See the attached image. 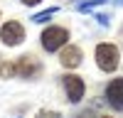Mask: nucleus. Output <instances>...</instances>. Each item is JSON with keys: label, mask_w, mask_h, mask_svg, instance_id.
Wrapping results in <instances>:
<instances>
[{"label": "nucleus", "mask_w": 123, "mask_h": 118, "mask_svg": "<svg viewBox=\"0 0 123 118\" xmlns=\"http://www.w3.org/2000/svg\"><path fill=\"white\" fill-rule=\"evenodd\" d=\"M116 3H123V0H116Z\"/></svg>", "instance_id": "nucleus-11"}, {"label": "nucleus", "mask_w": 123, "mask_h": 118, "mask_svg": "<svg viewBox=\"0 0 123 118\" xmlns=\"http://www.w3.org/2000/svg\"><path fill=\"white\" fill-rule=\"evenodd\" d=\"M59 62H62V66H67V69L79 66L81 64V49L79 47H67L64 52H62V57H59Z\"/></svg>", "instance_id": "nucleus-6"}, {"label": "nucleus", "mask_w": 123, "mask_h": 118, "mask_svg": "<svg viewBox=\"0 0 123 118\" xmlns=\"http://www.w3.org/2000/svg\"><path fill=\"white\" fill-rule=\"evenodd\" d=\"M96 64L104 71H113L118 66V49L113 44H98L96 47Z\"/></svg>", "instance_id": "nucleus-2"}, {"label": "nucleus", "mask_w": 123, "mask_h": 118, "mask_svg": "<svg viewBox=\"0 0 123 118\" xmlns=\"http://www.w3.org/2000/svg\"><path fill=\"white\" fill-rule=\"evenodd\" d=\"M37 118H62V116H59L57 111H39Z\"/></svg>", "instance_id": "nucleus-8"}, {"label": "nucleus", "mask_w": 123, "mask_h": 118, "mask_svg": "<svg viewBox=\"0 0 123 118\" xmlns=\"http://www.w3.org/2000/svg\"><path fill=\"white\" fill-rule=\"evenodd\" d=\"M69 39V32L64 27H47L42 32V47L47 49V52H57L59 47H64Z\"/></svg>", "instance_id": "nucleus-1"}, {"label": "nucleus", "mask_w": 123, "mask_h": 118, "mask_svg": "<svg viewBox=\"0 0 123 118\" xmlns=\"http://www.w3.org/2000/svg\"><path fill=\"white\" fill-rule=\"evenodd\" d=\"M79 118H94V116H91V111H86V113H81Z\"/></svg>", "instance_id": "nucleus-10"}, {"label": "nucleus", "mask_w": 123, "mask_h": 118, "mask_svg": "<svg viewBox=\"0 0 123 118\" xmlns=\"http://www.w3.org/2000/svg\"><path fill=\"white\" fill-rule=\"evenodd\" d=\"M0 39H3V44H7V47L22 44V42H25V27L12 20V22L3 25V30H0Z\"/></svg>", "instance_id": "nucleus-3"}, {"label": "nucleus", "mask_w": 123, "mask_h": 118, "mask_svg": "<svg viewBox=\"0 0 123 118\" xmlns=\"http://www.w3.org/2000/svg\"><path fill=\"white\" fill-rule=\"evenodd\" d=\"M62 84H64L67 98H69L71 103L81 101V96H84V81H81L79 76H74V74H67V76H62Z\"/></svg>", "instance_id": "nucleus-4"}, {"label": "nucleus", "mask_w": 123, "mask_h": 118, "mask_svg": "<svg viewBox=\"0 0 123 118\" xmlns=\"http://www.w3.org/2000/svg\"><path fill=\"white\" fill-rule=\"evenodd\" d=\"M25 5H37V3H42V0H22Z\"/></svg>", "instance_id": "nucleus-9"}, {"label": "nucleus", "mask_w": 123, "mask_h": 118, "mask_svg": "<svg viewBox=\"0 0 123 118\" xmlns=\"http://www.w3.org/2000/svg\"><path fill=\"white\" fill-rule=\"evenodd\" d=\"M57 12V7H49V10H44V12H39V15H35L32 20H35V22H44V20H49V17H52Z\"/></svg>", "instance_id": "nucleus-7"}, {"label": "nucleus", "mask_w": 123, "mask_h": 118, "mask_svg": "<svg viewBox=\"0 0 123 118\" xmlns=\"http://www.w3.org/2000/svg\"><path fill=\"white\" fill-rule=\"evenodd\" d=\"M106 101H108L111 108L123 111V76L121 79H113V81L106 86Z\"/></svg>", "instance_id": "nucleus-5"}]
</instances>
